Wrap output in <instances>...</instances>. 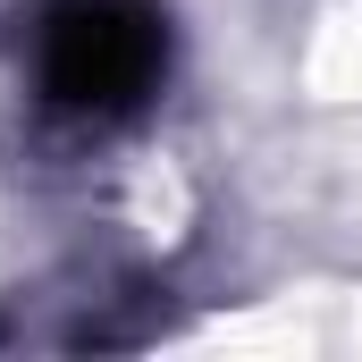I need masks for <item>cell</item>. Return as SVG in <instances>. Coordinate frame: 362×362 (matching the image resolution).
I'll return each instance as SVG.
<instances>
[{"instance_id":"cell-1","label":"cell","mask_w":362,"mask_h":362,"mask_svg":"<svg viewBox=\"0 0 362 362\" xmlns=\"http://www.w3.org/2000/svg\"><path fill=\"white\" fill-rule=\"evenodd\" d=\"M169 76V25L144 0H51L34 34V85L59 118H135Z\"/></svg>"}]
</instances>
